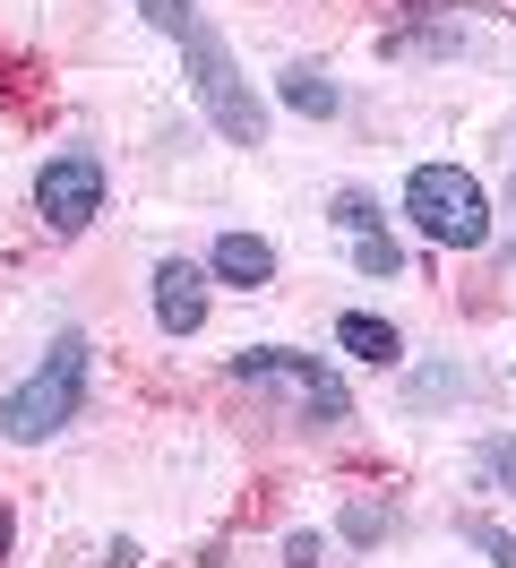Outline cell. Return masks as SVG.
Listing matches in <instances>:
<instances>
[{
	"label": "cell",
	"mask_w": 516,
	"mask_h": 568,
	"mask_svg": "<svg viewBox=\"0 0 516 568\" xmlns=\"http://www.w3.org/2000/svg\"><path fill=\"white\" fill-rule=\"evenodd\" d=\"M138 18H146L155 36H172L181 78H190V104L206 112L215 139L224 146H267V104H259V87L241 78L233 43L215 36V18H206L199 0H138Z\"/></svg>",
	"instance_id": "6da1fadb"
},
{
	"label": "cell",
	"mask_w": 516,
	"mask_h": 568,
	"mask_svg": "<svg viewBox=\"0 0 516 568\" xmlns=\"http://www.w3.org/2000/svg\"><path fill=\"white\" fill-rule=\"evenodd\" d=\"M87 371H95L87 327H61V336L43 345V362H34L9 396H0V430H9L18 448H34V439L69 430V423H78V405H87Z\"/></svg>",
	"instance_id": "7a4b0ae2"
},
{
	"label": "cell",
	"mask_w": 516,
	"mask_h": 568,
	"mask_svg": "<svg viewBox=\"0 0 516 568\" xmlns=\"http://www.w3.org/2000/svg\"><path fill=\"white\" fill-rule=\"evenodd\" d=\"M233 379L267 396L275 423H302V430L353 423V396H344V379L318 354H293V345H241V354H233Z\"/></svg>",
	"instance_id": "3957f363"
},
{
	"label": "cell",
	"mask_w": 516,
	"mask_h": 568,
	"mask_svg": "<svg viewBox=\"0 0 516 568\" xmlns=\"http://www.w3.org/2000/svg\"><path fill=\"white\" fill-rule=\"evenodd\" d=\"M405 215H413V233L439 250H490V190L465 164H413Z\"/></svg>",
	"instance_id": "277c9868"
},
{
	"label": "cell",
	"mask_w": 516,
	"mask_h": 568,
	"mask_svg": "<svg viewBox=\"0 0 516 568\" xmlns=\"http://www.w3.org/2000/svg\"><path fill=\"white\" fill-rule=\"evenodd\" d=\"M34 215H43L52 233H87V224L103 215V155L61 146V155L34 173Z\"/></svg>",
	"instance_id": "5b68a950"
},
{
	"label": "cell",
	"mask_w": 516,
	"mask_h": 568,
	"mask_svg": "<svg viewBox=\"0 0 516 568\" xmlns=\"http://www.w3.org/2000/svg\"><path fill=\"white\" fill-rule=\"evenodd\" d=\"M206 267L199 258H164V267H155V327H164V336H199L206 327Z\"/></svg>",
	"instance_id": "8992f818"
},
{
	"label": "cell",
	"mask_w": 516,
	"mask_h": 568,
	"mask_svg": "<svg viewBox=\"0 0 516 568\" xmlns=\"http://www.w3.org/2000/svg\"><path fill=\"white\" fill-rule=\"evenodd\" d=\"M206 276L233 284V293H267V284H275V242H267V233H215Z\"/></svg>",
	"instance_id": "52a82bcc"
},
{
	"label": "cell",
	"mask_w": 516,
	"mask_h": 568,
	"mask_svg": "<svg viewBox=\"0 0 516 568\" xmlns=\"http://www.w3.org/2000/svg\"><path fill=\"white\" fill-rule=\"evenodd\" d=\"M396 396H405V414H439L447 396H474V371L465 362H413L396 379Z\"/></svg>",
	"instance_id": "ba28073f"
},
{
	"label": "cell",
	"mask_w": 516,
	"mask_h": 568,
	"mask_svg": "<svg viewBox=\"0 0 516 568\" xmlns=\"http://www.w3.org/2000/svg\"><path fill=\"white\" fill-rule=\"evenodd\" d=\"M275 95H284V112H302V121H336L344 112V87L318 61H293V70L275 78Z\"/></svg>",
	"instance_id": "9c48e42d"
},
{
	"label": "cell",
	"mask_w": 516,
	"mask_h": 568,
	"mask_svg": "<svg viewBox=\"0 0 516 568\" xmlns=\"http://www.w3.org/2000/svg\"><path fill=\"white\" fill-rule=\"evenodd\" d=\"M336 345L353 362H396V354H405L396 320H378V311H344V320H336Z\"/></svg>",
	"instance_id": "30bf717a"
},
{
	"label": "cell",
	"mask_w": 516,
	"mask_h": 568,
	"mask_svg": "<svg viewBox=\"0 0 516 568\" xmlns=\"http://www.w3.org/2000/svg\"><path fill=\"white\" fill-rule=\"evenodd\" d=\"M474 465H482V483H490V491L516 499V430H490V439L474 448Z\"/></svg>",
	"instance_id": "8fae6325"
},
{
	"label": "cell",
	"mask_w": 516,
	"mask_h": 568,
	"mask_svg": "<svg viewBox=\"0 0 516 568\" xmlns=\"http://www.w3.org/2000/svg\"><path fill=\"white\" fill-rule=\"evenodd\" d=\"M353 267H362V276H405V242H396V233H362V242H353Z\"/></svg>",
	"instance_id": "7c38bea8"
},
{
	"label": "cell",
	"mask_w": 516,
	"mask_h": 568,
	"mask_svg": "<svg viewBox=\"0 0 516 568\" xmlns=\"http://www.w3.org/2000/svg\"><path fill=\"white\" fill-rule=\"evenodd\" d=\"M327 224H344L353 242H362V233H387V215H378V199H371V190H336V207H327Z\"/></svg>",
	"instance_id": "4fadbf2b"
},
{
	"label": "cell",
	"mask_w": 516,
	"mask_h": 568,
	"mask_svg": "<svg viewBox=\"0 0 516 568\" xmlns=\"http://www.w3.org/2000/svg\"><path fill=\"white\" fill-rule=\"evenodd\" d=\"M456 534L474 542L482 560H499V568H516V534L508 526H490V517H456Z\"/></svg>",
	"instance_id": "5bb4252c"
},
{
	"label": "cell",
	"mask_w": 516,
	"mask_h": 568,
	"mask_svg": "<svg viewBox=\"0 0 516 568\" xmlns=\"http://www.w3.org/2000/svg\"><path fill=\"white\" fill-rule=\"evenodd\" d=\"M387 526H396V517H387V499H353V508H344V542H362V551H371Z\"/></svg>",
	"instance_id": "9a60e30c"
},
{
	"label": "cell",
	"mask_w": 516,
	"mask_h": 568,
	"mask_svg": "<svg viewBox=\"0 0 516 568\" xmlns=\"http://www.w3.org/2000/svg\"><path fill=\"white\" fill-rule=\"evenodd\" d=\"M284 560H293V568H318V534H293V542H284Z\"/></svg>",
	"instance_id": "2e32d148"
},
{
	"label": "cell",
	"mask_w": 516,
	"mask_h": 568,
	"mask_svg": "<svg viewBox=\"0 0 516 568\" xmlns=\"http://www.w3.org/2000/svg\"><path fill=\"white\" fill-rule=\"evenodd\" d=\"M9 542H18V517H9V499H0V560H9Z\"/></svg>",
	"instance_id": "e0dca14e"
},
{
	"label": "cell",
	"mask_w": 516,
	"mask_h": 568,
	"mask_svg": "<svg viewBox=\"0 0 516 568\" xmlns=\"http://www.w3.org/2000/svg\"><path fill=\"white\" fill-rule=\"evenodd\" d=\"M508 267H516V250H508Z\"/></svg>",
	"instance_id": "ac0fdd59"
}]
</instances>
